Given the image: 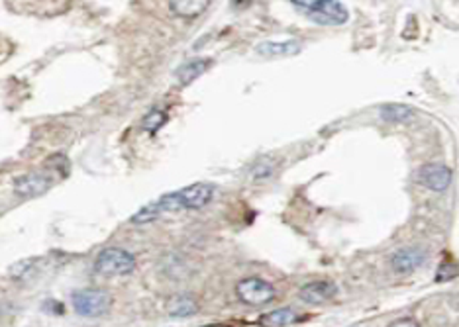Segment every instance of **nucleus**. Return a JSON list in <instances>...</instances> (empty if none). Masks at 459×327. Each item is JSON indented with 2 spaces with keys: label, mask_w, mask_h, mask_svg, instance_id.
<instances>
[{
  "label": "nucleus",
  "mask_w": 459,
  "mask_h": 327,
  "mask_svg": "<svg viewBox=\"0 0 459 327\" xmlns=\"http://www.w3.org/2000/svg\"><path fill=\"white\" fill-rule=\"evenodd\" d=\"M165 122H167L165 112H161V110H151L150 114L145 116V120H143V128H145L150 133H155L161 125L165 124Z\"/></svg>",
  "instance_id": "obj_16"
},
{
  "label": "nucleus",
  "mask_w": 459,
  "mask_h": 327,
  "mask_svg": "<svg viewBox=\"0 0 459 327\" xmlns=\"http://www.w3.org/2000/svg\"><path fill=\"white\" fill-rule=\"evenodd\" d=\"M51 187H53V180L49 179L48 175H43V172H28V175H22L20 179H16L14 192L22 200H30V198H38V196L46 194Z\"/></svg>",
  "instance_id": "obj_5"
},
{
  "label": "nucleus",
  "mask_w": 459,
  "mask_h": 327,
  "mask_svg": "<svg viewBox=\"0 0 459 327\" xmlns=\"http://www.w3.org/2000/svg\"><path fill=\"white\" fill-rule=\"evenodd\" d=\"M293 6L302 10L312 22L322 26H341L349 18L346 6L341 2H332V0H302V2H293Z\"/></svg>",
  "instance_id": "obj_1"
},
{
  "label": "nucleus",
  "mask_w": 459,
  "mask_h": 327,
  "mask_svg": "<svg viewBox=\"0 0 459 327\" xmlns=\"http://www.w3.org/2000/svg\"><path fill=\"white\" fill-rule=\"evenodd\" d=\"M271 169H273V165L267 163V161H262V163H257L254 167V177L255 179H265V177H269Z\"/></svg>",
  "instance_id": "obj_19"
},
{
  "label": "nucleus",
  "mask_w": 459,
  "mask_h": 327,
  "mask_svg": "<svg viewBox=\"0 0 459 327\" xmlns=\"http://www.w3.org/2000/svg\"><path fill=\"white\" fill-rule=\"evenodd\" d=\"M458 273L459 271L458 266H455V263H442L435 279H438V281H450V279H453Z\"/></svg>",
  "instance_id": "obj_18"
},
{
  "label": "nucleus",
  "mask_w": 459,
  "mask_h": 327,
  "mask_svg": "<svg viewBox=\"0 0 459 327\" xmlns=\"http://www.w3.org/2000/svg\"><path fill=\"white\" fill-rule=\"evenodd\" d=\"M33 263H36V259H28V261L16 263V265L10 269V276H14V279H26V276L33 271Z\"/></svg>",
  "instance_id": "obj_17"
},
{
  "label": "nucleus",
  "mask_w": 459,
  "mask_h": 327,
  "mask_svg": "<svg viewBox=\"0 0 459 327\" xmlns=\"http://www.w3.org/2000/svg\"><path fill=\"white\" fill-rule=\"evenodd\" d=\"M424 259H426L424 249H420V247H404V249H398L395 255H393L391 265H393V269H395L396 273L406 274L416 271V269L424 263Z\"/></svg>",
  "instance_id": "obj_9"
},
{
  "label": "nucleus",
  "mask_w": 459,
  "mask_h": 327,
  "mask_svg": "<svg viewBox=\"0 0 459 327\" xmlns=\"http://www.w3.org/2000/svg\"><path fill=\"white\" fill-rule=\"evenodd\" d=\"M71 304L75 312L83 316V318H98L110 310L112 300L104 290L85 289L73 292Z\"/></svg>",
  "instance_id": "obj_3"
},
{
  "label": "nucleus",
  "mask_w": 459,
  "mask_h": 327,
  "mask_svg": "<svg viewBox=\"0 0 459 327\" xmlns=\"http://www.w3.org/2000/svg\"><path fill=\"white\" fill-rule=\"evenodd\" d=\"M418 180L430 190L434 192H442L445 188L450 187L451 182V171L445 165L440 163H430L424 165L418 172Z\"/></svg>",
  "instance_id": "obj_7"
},
{
  "label": "nucleus",
  "mask_w": 459,
  "mask_h": 327,
  "mask_svg": "<svg viewBox=\"0 0 459 327\" xmlns=\"http://www.w3.org/2000/svg\"><path fill=\"white\" fill-rule=\"evenodd\" d=\"M302 43L299 39H287V41H263L257 46V53L263 57H293L301 53Z\"/></svg>",
  "instance_id": "obj_10"
},
{
  "label": "nucleus",
  "mask_w": 459,
  "mask_h": 327,
  "mask_svg": "<svg viewBox=\"0 0 459 327\" xmlns=\"http://www.w3.org/2000/svg\"><path fill=\"white\" fill-rule=\"evenodd\" d=\"M236 294L242 302L249 306H263L275 298V289L262 279H244L236 286Z\"/></svg>",
  "instance_id": "obj_4"
},
{
  "label": "nucleus",
  "mask_w": 459,
  "mask_h": 327,
  "mask_svg": "<svg viewBox=\"0 0 459 327\" xmlns=\"http://www.w3.org/2000/svg\"><path fill=\"white\" fill-rule=\"evenodd\" d=\"M388 327H420L412 318H401V320L393 321Z\"/></svg>",
  "instance_id": "obj_20"
},
{
  "label": "nucleus",
  "mask_w": 459,
  "mask_h": 327,
  "mask_svg": "<svg viewBox=\"0 0 459 327\" xmlns=\"http://www.w3.org/2000/svg\"><path fill=\"white\" fill-rule=\"evenodd\" d=\"M414 116L412 108H406V106H396V104H391V106H385L381 110V118L385 122H391V124H398V122H404V120H411Z\"/></svg>",
  "instance_id": "obj_15"
},
{
  "label": "nucleus",
  "mask_w": 459,
  "mask_h": 327,
  "mask_svg": "<svg viewBox=\"0 0 459 327\" xmlns=\"http://www.w3.org/2000/svg\"><path fill=\"white\" fill-rule=\"evenodd\" d=\"M208 67H210V59H190V61H185L177 69V81L181 85H189L195 78L200 77Z\"/></svg>",
  "instance_id": "obj_11"
},
{
  "label": "nucleus",
  "mask_w": 459,
  "mask_h": 327,
  "mask_svg": "<svg viewBox=\"0 0 459 327\" xmlns=\"http://www.w3.org/2000/svg\"><path fill=\"white\" fill-rule=\"evenodd\" d=\"M202 327H228V326H224V323H212V326H202Z\"/></svg>",
  "instance_id": "obj_21"
},
{
  "label": "nucleus",
  "mask_w": 459,
  "mask_h": 327,
  "mask_svg": "<svg viewBox=\"0 0 459 327\" xmlns=\"http://www.w3.org/2000/svg\"><path fill=\"white\" fill-rule=\"evenodd\" d=\"M336 284L332 281H314L309 282V284H304L299 292V296H301L302 302H306V304H324L328 300H332L336 296Z\"/></svg>",
  "instance_id": "obj_8"
},
{
  "label": "nucleus",
  "mask_w": 459,
  "mask_h": 327,
  "mask_svg": "<svg viewBox=\"0 0 459 327\" xmlns=\"http://www.w3.org/2000/svg\"><path fill=\"white\" fill-rule=\"evenodd\" d=\"M135 269V257L132 253L116 247H108L98 253L95 261V271L104 276H124Z\"/></svg>",
  "instance_id": "obj_2"
},
{
  "label": "nucleus",
  "mask_w": 459,
  "mask_h": 327,
  "mask_svg": "<svg viewBox=\"0 0 459 327\" xmlns=\"http://www.w3.org/2000/svg\"><path fill=\"white\" fill-rule=\"evenodd\" d=\"M197 310L198 304L189 294L171 298L169 304H167V312H169V316H173V318H189V316H195Z\"/></svg>",
  "instance_id": "obj_14"
},
{
  "label": "nucleus",
  "mask_w": 459,
  "mask_h": 327,
  "mask_svg": "<svg viewBox=\"0 0 459 327\" xmlns=\"http://www.w3.org/2000/svg\"><path fill=\"white\" fill-rule=\"evenodd\" d=\"M296 320H299V316L291 308H279V310H273V312L263 313L257 323L262 327H287Z\"/></svg>",
  "instance_id": "obj_12"
},
{
  "label": "nucleus",
  "mask_w": 459,
  "mask_h": 327,
  "mask_svg": "<svg viewBox=\"0 0 459 327\" xmlns=\"http://www.w3.org/2000/svg\"><path fill=\"white\" fill-rule=\"evenodd\" d=\"M175 194H177V200L181 204L182 210H198V208H205L206 204L212 200L214 187L206 182H197L192 187L177 190Z\"/></svg>",
  "instance_id": "obj_6"
},
{
  "label": "nucleus",
  "mask_w": 459,
  "mask_h": 327,
  "mask_svg": "<svg viewBox=\"0 0 459 327\" xmlns=\"http://www.w3.org/2000/svg\"><path fill=\"white\" fill-rule=\"evenodd\" d=\"M208 2L206 0H177V2H169V10L179 18H197L202 14Z\"/></svg>",
  "instance_id": "obj_13"
}]
</instances>
